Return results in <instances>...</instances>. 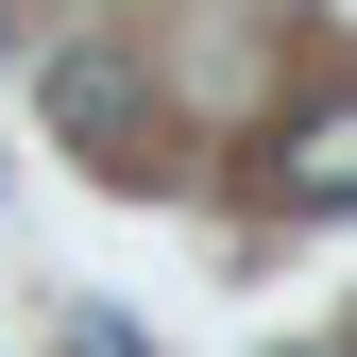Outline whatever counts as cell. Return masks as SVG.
Segmentation results:
<instances>
[{
  "label": "cell",
  "instance_id": "1",
  "mask_svg": "<svg viewBox=\"0 0 357 357\" xmlns=\"http://www.w3.org/2000/svg\"><path fill=\"white\" fill-rule=\"evenodd\" d=\"M273 204L357 221V85H324V102H289V119H273Z\"/></svg>",
  "mask_w": 357,
  "mask_h": 357
},
{
  "label": "cell",
  "instance_id": "2",
  "mask_svg": "<svg viewBox=\"0 0 357 357\" xmlns=\"http://www.w3.org/2000/svg\"><path fill=\"white\" fill-rule=\"evenodd\" d=\"M137 68H119V52H52V137L68 153H102V170H137Z\"/></svg>",
  "mask_w": 357,
  "mask_h": 357
},
{
  "label": "cell",
  "instance_id": "3",
  "mask_svg": "<svg viewBox=\"0 0 357 357\" xmlns=\"http://www.w3.org/2000/svg\"><path fill=\"white\" fill-rule=\"evenodd\" d=\"M68 357H153V340L119 324V306H68Z\"/></svg>",
  "mask_w": 357,
  "mask_h": 357
}]
</instances>
